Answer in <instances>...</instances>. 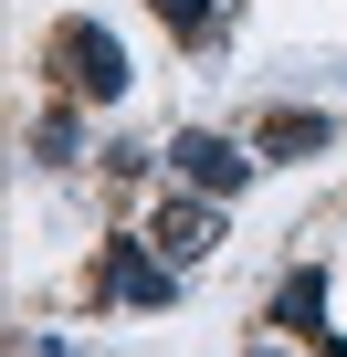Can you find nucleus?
<instances>
[{"label": "nucleus", "mask_w": 347, "mask_h": 357, "mask_svg": "<svg viewBox=\"0 0 347 357\" xmlns=\"http://www.w3.org/2000/svg\"><path fill=\"white\" fill-rule=\"evenodd\" d=\"M95 294H105V305H126V315H158L168 294H179V263L147 252L137 231H116V242L95 252Z\"/></svg>", "instance_id": "f257e3e1"}, {"label": "nucleus", "mask_w": 347, "mask_h": 357, "mask_svg": "<svg viewBox=\"0 0 347 357\" xmlns=\"http://www.w3.org/2000/svg\"><path fill=\"white\" fill-rule=\"evenodd\" d=\"M53 74H64L84 105H116V95H126V43H116L105 22H84V11H74V22L53 32Z\"/></svg>", "instance_id": "f03ea898"}, {"label": "nucleus", "mask_w": 347, "mask_h": 357, "mask_svg": "<svg viewBox=\"0 0 347 357\" xmlns=\"http://www.w3.org/2000/svg\"><path fill=\"white\" fill-rule=\"evenodd\" d=\"M168 168H179V190L232 200L242 178H253V147H242V137H221V126H190V137H168Z\"/></svg>", "instance_id": "7ed1b4c3"}, {"label": "nucleus", "mask_w": 347, "mask_h": 357, "mask_svg": "<svg viewBox=\"0 0 347 357\" xmlns=\"http://www.w3.org/2000/svg\"><path fill=\"white\" fill-rule=\"evenodd\" d=\"M221 242V211H211V190H179V200H158V252L168 263H200Z\"/></svg>", "instance_id": "20e7f679"}, {"label": "nucleus", "mask_w": 347, "mask_h": 357, "mask_svg": "<svg viewBox=\"0 0 347 357\" xmlns=\"http://www.w3.org/2000/svg\"><path fill=\"white\" fill-rule=\"evenodd\" d=\"M274 326H295V336L326 326V263H295V273L274 284Z\"/></svg>", "instance_id": "39448f33"}, {"label": "nucleus", "mask_w": 347, "mask_h": 357, "mask_svg": "<svg viewBox=\"0 0 347 357\" xmlns=\"http://www.w3.org/2000/svg\"><path fill=\"white\" fill-rule=\"evenodd\" d=\"M74 158H84V126H74V105H53L32 126V168H74Z\"/></svg>", "instance_id": "423d86ee"}, {"label": "nucleus", "mask_w": 347, "mask_h": 357, "mask_svg": "<svg viewBox=\"0 0 347 357\" xmlns=\"http://www.w3.org/2000/svg\"><path fill=\"white\" fill-rule=\"evenodd\" d=\"M263 147H274V158H305V147H326V116L284 105V116H263Z\"/></svg>", "instance_id": "0eeeda50"}, {"label": "nucleus", "mask_w": 347, "mask_h": 357, "mask_svg": "<svg viewBox=\"0 0 347 357\" xmlns=\"http://www.w3.org/2000/svg\"><path fill=\"white\" fill-rule=\"evenodd\" d=\"M158 22H168V32H190V43H200V32L221 22V0H158Z\"/></svg>", "instance_id": "6e6552de"}, {"label": "nucleus", "mask_w": 347, "mask_h": 357, "mask_svg": "<svg viewBox=\"0 0 347 357\" xmlns=\"http://www.w3.org/2000/svg\"><path fill=\"white\" fill-rule=\"evenodd\" d=\"M253 357H284V347H253Z\"/></svg>", "instance_id": "1a4fd4ad"}]
</instances>
